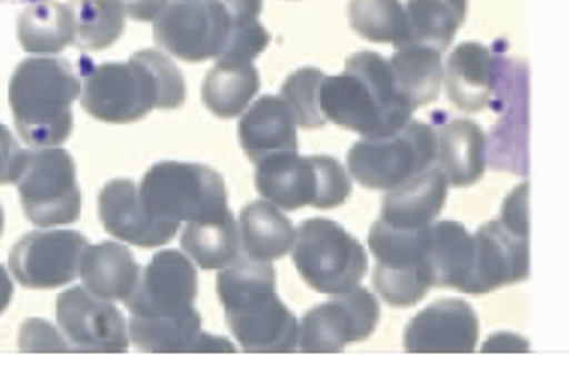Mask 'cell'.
Here are the masks:
<instances>
[{"mask_svg": "<svg viewBox=\"0 0 569 374\" xmlns=\"http://www.w3.org/2000/svg\"><path fill=\"white\" fill-rule=\"evenodd\" d=\"M495 50L479 42L458 46L446 67V93L456 108L482 112L493 98Z\"/></svg>", "mask_w": 569, "mask_h": 374, "instance_id": "obj_21", "label": "cell"}, {"mask_svg": "<svg viewBox=\"0 0 569 374\" xmlns=\"http://www.w3.org/2000/svg\"><path fill=\"white\" fill-rule=\"evenodd\" d=\"M391 75L400 98L412 110L437 100L443 83L441 52L433 46L406 42L398 46L390 60Z\"/></svg>", "mask_w": 569, "mask_h": 374, "instance_id": "obj_26", "label": "cell"}, {"mask_svg": "<svg viewBox=\"0 0 569 374\" xmlns=\"http://www.w3.org/2000/svg\"><path fill=\"white\" fill-rule=\"evenodd\" d=\"M429 242L431 224L402 230L379 220L371 225L369 249L377 259L373 287L390 306H415L435 287Z\"/></svg>", "mask_w": 569, "mask_h": 374, "instance_id": "obj_8", "label": "cell"}, {"mask_svg": "<svg viewBox=\"0 0 569 374\" xmlns=\"http://www.w3.org/2000/svg\"><path fill=\"white\" fill-rule=\"evenodd\" d=\"M19 44L31 54H54L73 44L76 21L69 4L62 2H33L17 23Z\"/></svg>", "mask_w": 569, "mask_h": 374, "instance_id": "obj_28", "label": "cell"}, {"mask_svg": "<svg viewBox=\"0 0 569 374\" xmlns=\"http://www.w3.org/2000/svg\"><path fill=\"white\" fill-rule=\"evenodd\" d=\"M180 246L201 270H224L239 256V225L232 215L208 224L191 222L182 230Z\"/></svg>", "mask_w": 569, "mask_h": 374, "instance_id": "obj_31", "label": "cell"}, {"mask_svg": "<svg viewBox=\"0 0 569 374\" xmlns=\"http://www.w3.org/2000/svg\"><path fill=\"white\" fill-rule=\"evenodd\" d=\"M448 199V180L439 168H427L391 189L381 205V222L412 230L433 224Z\"/></svg>", "mask_w": 569, "mask_h": 374, "instance_id": "obj_22", "label": "cell"}, {"mask_svg": "<svg viewBox=\"0 0 569 374\" xmlns=\"http://www.w3.org/2000/svg\"><path fill=\"white\" fill-rule=\"evenodd\" d=\"M259 85V73L251 62L218 60L203 79L201 100L218 119H234L253 102Z\"/></svg>", "mask_w": 569, "mask_h": 374, "instance_id": "obj_27", "label": "cell"}, {"mask_svg": "<svg viewBox=\"0 0 569 374\" xmlns=\"http://www.w3.org/2000/svg\"><path fill=\"white\" fill-rule=\"evenodd\" d=\"M11 299H13V282L7 270L0 265V315L9 309Z\"/></svg>", "mask_w": 569, "mask_h": 374, "instance_id": "obj_39", "label": "cell"}, {"mask_svg": "<svg viewBox=\"0 0 569 374\" xmlns=\"http://www.w3.org/2000/svg\"><path fill=\"white\" fill-rule=\"evenodd\" d=\"M226 323L244 352H297L299 321L276 294L270 261L240 259L218 275Z\"/></svg>", "mask_w": 569, "mask_h": 374, "instance_id": "obj_3", "label": "cell"}, {"mask_svg": "<svg viewBox=\"0 0 569 374\" xmlns=\"http://www.w3.org/2000/svg\"><path fill=\"white\" fill-rule=\"evenodd\" d=\"M21 205L31 224L40 228L76 224L81 215V191L76 162L59 148L23 150L16 179Z\"/></svg>", "mask_w": 569, "mask_h": 374, "instance_id": "obj_11", "label": "cell"}, {"mask_svg": "<svg viewBox=\"0 0 569 374\" xmlns=\"http://www.w3.org/2000/svg\"><path fill=\"white\" fill-rule=\"evenodd\" d=\"M475 244L465 225L458 222H437L431 225L429 267L433 285L453 287L460 292L472 267Z\"/></svg>", "mask_w": 569, "mask_h": 374, "instance_id": "obj_30", "label": "cell"}, {"mask_svg": "<svg viewBox=\"0 0 569 374\" xmlns=\"http://www.w3.org/2000/svg\"><path fill=\"white\" fill-rule=\"evenodd\" d=\"M81 81L64 59L23 60L11 77L9 104L17 131L31 148H57L73 133L71 105Z\"/></svg>", "mask_w": 569, "mask_h": 374, "instance_id": "obj_5", "label": "cell"}, {"mask_svg": "<svg viewBox=\"0 0 569 374\" xmlns=\"http://www.w3.org/2000/svg\"><path fill=\"white\" fill-rule=\"evenodd\" d=\"M439 170L453 186L479 182L487 168V137L477 122L453 119L437 133Z\"/></svg>", "mask_w": 569, "mask_h": 374, "instance_id": "obj_23", "label": "cell"}, {"mask_svg": "<svg viewBox=\"0 0 569 374\" xmlns=\"http://www.w3.org/2000/svg\"><path fill=\"white\" fill-rule=\"evenodd\" d=\"M379 304L365 287H355L328 300L302 316L299 350L309 354L345 352L348 344L365 342L379 325Z\"/></svg>", "mask_w": 569, "mask_h": 374, "instance_id": "obj_14", "label": "cell"}, {"mask_svg": "<svg viewBox=\"0 0 569 374\" xmlns=\"http://www.w3.org/2000/svg\"><path fill=\"white\" fill-rule=\"evenodd\" d=\"M479 344V319L466 300L435 302L415 316L405 333L408 354H470Z\"/></svg>", "mask_w": 569, "mask_h": 374, "instance_id": "obj_18", "label": "cell"}, {"mask_svg": "<svg viewBox=\"0 0 569 374\" xmlns=\"http://www.w3.org/2000/svg\"><path fill=\"white\" fill-rule=\"evenodd\" d=\"M23 2H42V0H23Z\"/></svg>", "mask_w": 569, "mask_h": 374, "instance_id": "obj_41", "label": "cell"}, {"mask_svg": "<svg viewBox=\"0 0 569 374\" xmlns=\"http://www.w3.org/2000/svg\"><path fill=\"white\" fill-rule=\"evenodd\" d=\"M323 79L326 73L315 67L299 69L297 73L286 79L282 85V100L297 120V127L302 129L326 127L328 120L321 114V108H319V90Z\"/></svg>", "mask_w": 569, "mask_h": 374, "instance_id": "obj_34", "label": "cell"}, {"mask_svg": "<svg viewBox=\"0 0 569 374\" xmlns=\"http://www.w3.org/2000/svg\"><path fill=\"white\" fill-rule=\"evenodd\" d=\"M501 117L491 129L487 160L495 170L526 176L528 172V71L525 62L510 59L506 50H495L493 98Z\"/></svg>", "mask_w": 569, "mask_h": 374, "instance_id": "obj_12", "label": "cell"}, {"mask_svg": "<svg viewBox=\"0 0 569 374\" xmlns=\"http://www.w3.org/2000/svg\"><path fill=\"white\" fill-rule=\"evenodd\" d=\"M237 30H244L259 21L263 0H220Z\"/></svg>", "mask_w": 569, "mask_h": 374, "instance_id": "obj_37", "label": "cell"}, {"mask_svg": "<svg viewBox=\"0 0 569 374\" xmlns=\"http://www.w3.org/2000/svg\"><path fill=\"white\" fill-rule=\"evenodd\" d=\"M197 271L179 251H160L124 300L131 342L141 352H234L226 340L201 331L196 311Z\"/></svg>", "mask_w": 569, "mask_h": 374, "instance_id": "obj_1", "label": "cell"}, {"mask_svg": "<svg viewBox=\"0 0 569 374\" xmlns=\"http://www.w3.org/2000/svg\"><path fill=\"white\" fill-rule=\"evenodd\" d=\"M352 30L375 44H406L408 21L400 0H352L348 7Z\"/></svg>", "mask_w": 569, "mask_h": 374, "instance_id": "obj_33", "label": "cell"}, {"mask_svg": "<svg viewBox=\"0 0 569 374\" xmlns=\"http://www.w3.org/2000/svg\"><path fill=\"white\" fill-rule=\"evenodd\" d=\"M139 196L151 218L168 224H208L232 215L228 210L224 179L208 165L182 162L151 165L141 180Z\"/></svg>", "mask_w": 569, "mask_h": 374, "instance_id": "obj_6", "label": "cell"}, {"mask_svg": "<svg viewBox=\"0 0 569 374\" xmlns=\"http://www.w3.org/2000/svg\"><path fill=\"white\" fill-rule=\"evenodd\" d=\"M19 345L23 352H67V350H71L67 342L60 340L57 331L38 319H31L21 327Z\"/></svg>", "mask_w": 569, "mask_h": 374, "instance_id": "obj_35", "label": "cell"}, {"mask_svg": "<svg viewBox=\"0 0 569 374\" xmlns=\"http://www.w3.org/2000/svg\"><path fill=\"white\" fill-rule=\"evenodd\" d=\"M240 249L256 261H276L288 255L297 240V228L268 199L249 203L240 211Z\"/></svg>", "mask_w": 569, "mask_h": 374, "instance_id": "obj_25", "label": "cell"}, {"mask_svg": "<svg viewBox=\"0 0 569 374\" xmlns=\"http://www.w3.org/2000/svg\"><path fill=\"white\" fill-rule=\"evenodd\" d=\"M472 244V267L460 292L480 296L528 277V232L511 230L510 225L495 220L480 225Z\"/></svg>", "mask_w": 569, "mask_h": 374, "instance_id": "obj_17", "label": "cell"}, {"mask_svg": "<svg viewBox=\"0 0 569 374\" xmlns=\"http://www.w3.org/2000/svg\"><path fill=\"white\" fill-rule=\"evenodd\" d=\"M2 230H4V211L0 208V236H2Z\"/></svg>", "mask_w": 569, "mask_h": 374, "instance_id": "obj_40", "label": "cell"}, {"mask_svg": "<svg viewBox=\"0 0 569 374\" xmlns=\"http://www.w3.org/2000/svg\"><path fill=\"white\" fill-rule=\"evenodd\" d=\"M23 150L19 148L16 135L0 124V184L16 182Z\"/></svg>", "mask_w": 569, "mask_h": 374, "instance_id": "obj_36", "label": "cell"}, {"mask_svg": "<svg viewBox=\"0 0 569 374\" xmlns=\"http://www.w3.org/2000/svg\"><path fill=\"white\" fill-rule=\"evenodd\" d=\"M98 213L106 232L139 249H158L177 236L179 225L151 218L131 180H110L98 196Z\"/></svg>", "mask_w": 569, "mask_h": 374, "instance_id": "obj_19", "label": "cell"}, {"mask_svg": "<svg viewBox=\"0 0 569 374\" xmlns=\"http://www.w3.org/2000/svg\"><path fill=\"white\" fill-rule=\"evenodd\" d=\"M124 13L136 21H153L166 9V0H120Z\"/></svg>", "mask_w": 569, "mask_h": 374, "instance_id": "obj_38", "label": "cell"}, {"mask_svg": "<svg viewBox=\"0 0 569 374\" xmlns=\"http://www.w3.org/2000/svg\"><path fill=\"white\" fill-rule=\"evenodd\" d=\"M240 148L259 164L276 153L299 150L297 120L282 98L263 95L247 108L239 122Z\"/></svg>", "mask_w": 569, "mask_h": 374, "instance_id": "obj_20", "label": "cell"}, {"mask_svg": "<svg viewBox=\"0 0 569 374\" xmlns=\"http://www.w3.org/2000/svg\"><path fill=\"white\" fill-rule=\"evenodd\" d=\"M76 21L73 44L86 52H102L124 31V7L120 0H71Z\"/></svg>", "mask_w": 569, "mask_h": 374, "instance_id": "obj_32", "label": "cell"}, {"mask_svg": "<svg viewBox=\"0 0 569 374\" xmlns=\"http://www.w3.org/2000/svg\"><path fill=\"white\" fill-rule=\"evenodd\" d=\"M79 275L91 294L124 302L139 284L141 267L127 246L117 242H100L86 246Z\"/></svg>", "mask_w": 569, "mask_h": 374, "instance_id": "obj_24", "label": "cell"}, {"mask_svg": "<svg viewBox=\"0 0 569 374\" xmlns=\"http://www.w3.org/2000/svg\"><path fill=\"white\" fill-rule=\"evenodd\" d=\"M184 100V77L158 50H141L129 62L90 64L83 75V110L110 124L137 122L153 108L177 110Z\"/></svg>", "mask_w": 569, "mask_h": 374, "instance_id": "obj_2", "label": "cell"}, {"mask_svg": "<svg viewBox=\"0 0 569 374\" xmlns=\"http://www.w3.org/2000/svg\"><path fill=\"white\" fill-rule=\"evenodd\" d=\"M257 191L280 210L297 211L305 205L315 210L340 208L352 195V182L331 155L276 153L257 164Z\"/></svg>", "mask_w": 569, "mask_h": 374, "instance_id": "obj_7", "label": "cell"}, {"mask_svg": "<svg viewBox=\"0 0 569 374\" xmlns=\"http://www.w3.org/2000/svg\"><path fill=\"white\" fill-rule=\"evenodd\" d=\"M319 108L326 120L362 137L391 135L415 112L396 90L390 60L369 50L346 60L342 75L323 79Z\"/></svg>", "mask_w": 569, "mask_h": 374, "instance_id": "obj_4", "label": "cell"}, {"mask_svg": "<svg viewBox=\"0 0 569 374\" xmlns=\"http://www.w3.org/2000/svg\"><path fill=\"white\" fill-rule=\"evenodd\" d=\"M408 42L433 46L443 54L465 26L468 0H406Z\"/></svg>", "mask_w": 569, "mask_h": 374, "instance_id": "obj_29", "label": "cell"}, {"mask_svg": "<svg viewBox=\"0 0 569 374\" xmlns=\"http://www.w3.org/2000/svg\"><path fill=\"white\" fill-rule=\"evenodd\" d=\"M237 31L220 0L172 2L153 19L158 46L184 62L218 59Z\"/></svg>", "mask_w": 569, "mask_h": 374, "instance_id": "obj_13", "label": "cell"}, {"mask_svg": "<svg viewBox=\"0 0 569 374\" xmlns=\"http://www.w3.org/2000/svg\"><path fill=\"white\" fill-rule=\"evenodd\" d=\"M179 2H182V0H179Z\"/></svg>", "mask_w": 569, "mask_h": 374, "instance_id": "obj_42", "label": "cell"}, {"mask_svg": "<svg viewBox=\"0 0 569 374\" xmlns=\"http://www.w3.org/2000/svg\"><path fill=\"white\" fill-rule=\"evenodd\" d=\"M57 321L64 342L76 352L124 354L129 350L127 325L117 306L88 287H71L60 294Z\"/></svg>", "mask_w": 569, "mask_h": 374, "instance_id": "obj_16", "label": "cell"}, {"mask_svg": "<svg viewBox=\"0 0 569 374\" xmlns=\"http://www.w3.org/2000/svg\"><path fill=\"white\" fill-rule=\"evenodd\" d=\"M292 261L300 277L319 294L338 296L355 290L369 270L367 251L348 230L331 220H307L297 230Z\"/></svg>", "mask_w": 569, "mask_h": 374, "instance_id": "obj_9", "label": "cell"}, {"mask_svg": "<svg viewBox=\"0 0 569 374\" xmlns=\"http://www.w3.org/2000/svg\"><path fill=\"white\" fill-rule=\"evenodd\" d=\"M88 244V239L76 230L31 232L13 246L9 265L23 287L54 290L79 275L81 255Z\"/></svg>", "mask_w": 569, "mask_h": 374, "instance_id": "obj_15", "label": "cell"}, {"mask_svg": "<svg viewBox=\"0 0 569 374\" xmlns=\"http://www.w3.org/2000/svg\"><path fill=\"white\" fill-rule=\"evenodd\" d=\"M437 160V131L427 122H406L391 135L365 137L348 151L350 176L373 191H391L431 168Z\"/></svg>", "mask_w": 569, "mask_h": 374, "instance_id": "obj_10", "label": "cell"}]
</instances>
